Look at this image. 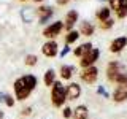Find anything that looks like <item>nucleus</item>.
<instances>
[{"mask_svg":"<svg viewBox=\"0 0 127 119\" xmlns=\"http://www.w3.org/2000/svg\"><path fill=\"white\" fill-rule=\"evenodd\" d=\"M111 26H113V21H111V19H106V21H103V24H102L103 29H108V27H111Z\"/></svg>","mask_w":127,"mask_h":119,"instance_id":"a878e982","label":"nucleus"},{"mask_svg":"<svg viewBox=\"0 0 127 119\" xmlns=\"http://www.w3.org/2000/svg\"><path fill=\"white\" fill-rule=\"evenodd\" d=\"M57 43L56 41H46L45 45H43L41 48V51H43V54L46 56V57H54L56 54H57Z\"/></svg>","mask_w":127,"mask_h":119,"instance_id":"1a4fd4ad","label":"nucleus"},{"mask_svg":"<svg viewBox=\"0 0 127 119\" xmlns=\"http://www.w3.org/2000/svg\"><path fill=\"white\" fill-rule=\"evenodd\" d=\"M121 6H124V8H127V0H121Z\"/></svg>","mask_w":127,"mask_h":119,"instance_id":"7c9ffc66","label":"nucleus"},{"mask_svg":"<svg viewBox=\"0 0 127 119\" xmlns=\"http://www.w3.org/2000/svg\"><path fill=\"white\" fill-rule=\"evenodd\" d=\"M26 63L27 65H35V63H37V56H27L26 57Z\"/></svg>","mask_w":127,"mask_h":119,"instance_id":"412c9836","label":"nucleus"},{"mask_svg":"<svg viewBox=\"0 0 127 119\" xmlns=\"http://www.w3.org/2000/svg\"><path fill=\"white\" fill-rule=\"evenodd\" d=\"M97 76H98V70L95 67H87V68L83 70L81 73V79L87 84H92V83L97 81Z\"/></svg>","mask_w":127,"mask_h":119,"instance_id":"39448f33","label":"nucleus"},{"mask_svg":"<svg viewBox=\"0 0 127 119\" xmlns=\"http://www.w3.org/2000/svg\"><path fill=\"white\" fill-rule=\"evenodd\" d=\"M38 79L33 75H26V76L19 78L14 81V94L18 100H26L27 97L30 95V92L35 89Z\"/></svg>","mask_w":127,"mask_h":119,"instance_id":"f257e3e1","label":"nucleus"},{"mask_svg":"<svg viewBox=\"0 0 127 119\" xmlns=\"http://www.w3.org/2000/svg\"><path fill=\"white\" fill-rule=\"evenodd\" d=\"M126 16H127V8H124V6H121V8H119V10H118V18H126Z\"/></svg>","mask_w":127,"mask_h":119,"instance_id":"5701e85b","label":"nucleus"},{"mask_svg":"<svg viewBox=\"0 0 127 119\" xmlns=\"http://www.w3.org/2000/svg\"><path fill=\"white\" fill-rule=\"evenodd\" d=\"M122 73V65L119 62H110L108 67H106V76H108L110 81H116V78Z\"/></svg>","mask_w":127,"mask_h":119,"instance_id":"20e7f679","label":"nucleus"},{"mask_svg":"<svg viewBox=\"0 0 127 119\" xmlns=\"http://www.w3.org/2000/svg\"><path fill=\"white\" fill-rule=\"evenodd\" d=\"M30 111H32V108H30V106H27V108H24V110H22V114H24V116H29Z\"/></svg>","mask_w":127,"mask_h":119,"instance_id":"bb28decb","label":"nucleus"},{"mask_svg":"<svg viewBox=\"0 0 127 119\" xmlns=\"http://www.w3.org/2000/svg\"><path fill=\"white\" fill-rule=\"evenodd\" d=\"M38 13H40V22H46L53 16V8L51 6H41V8H38Z\"/></svg>","mask_w":127,"mask_h":119,"instance_id":"f8f14e48","label":"nucleus"},{"mask_svg":"<svg viewBox=\"0 0 127 119\" xmlns=\"http://www.w3.org/2000/svg\"><path fill=\"white\" fill-rule=\"evenodd\" d=\"M76 19H78V13L76 11H70L67 14V19H65V27L67 29H71V26L76 22Z\"/></svg>","mask_w":127,"mask_h":119,"instance_id":"ddd939ff","label":"nucleus"},{"mask_svg":"<svg viewBox=\"0 0 127 119\" xmlns=\"http://www.w3.org/2000/svg\"><path fill=\"white\" fill-rule=\"evenodd\" d=\"M97 90H98V94H102V95H105V97H108V94H106V92H105V89H103V87H102V86H100V87H98V89H97Z\"/></svg>","mask_w":127,"mask_h":119,"instance_id":"cd10ccee","label":"nucleus"},{"mask_svg":"<svg viewBox=\"0 0 127 119\" xmlns=\"http://www.w3.org/2000/svg\"><path fill=\"white\" fill-rule=\"evenodd\" d=\"M22 2H24V0H22Z\"/></svg>","mask_w":127,"mask_h":119,"instance_id":"f704fd0d","label":"nucleus"},{"mask_svg":"<svg viewBox=\"0 0 127 119\" xmlns=\"http://www.w3.org/2000/svg\"><path fill=\"white\" fill-rule=\"evenodd\" d=\"M91 49H92V45H91V43H84V45L78 46L76 49H75V56H78V57H81L83 54H86L87 51H91Z\"/></svg>","mask_w":127,"mask_h":119,"instance_id":"dca6fc26","label":"nucleus"},{"mask_svg":"<svg viewBox=\"0 0 127 119\" xmlns=\"http://www.w3.org/2000/svg\"><path fill=\"white\" fill-rule=\"evenodd\" d=\"M64 118H65V119L71 118V108H68V106H67V108H64Z\"/></svg>","mask_w":127,"mask_h":119,"instance_id":"393cba45","label":"nucleus"},{"mask_svg":"<svg viewBox=\"0 0 127 119\" xmlns=\"http://www.w3.org/2000/svg\"><path fill=\"white\" fill-rule=\"evenodd\" d=\"M81 95V87L76 83H71L65 87V97L67 100H76V98Z\"/></svg>","mask_w":127,"mask_h":119,"instance_id":"423d86ee","label":"nucleus"},{"mask_svg":"<svg viewBox=\"0 0 127 119\" xmlns=\"http://www.w3.org/2000/svg\"><path fill=\"white\" fill-rule=\"evenodd\" d=\"M3 102H5L8 106H13V105H14V100H13V97H10V95H5V100H3Z\"/></svg>","mask_w":127,"mask_h":119,"instance_id":"b1692460","label":"nucleus"},{"mask_svg":"<svg viewBox=\"0 0 127 119\" xmlns=\"http://www.w3.org/2000/svg\"><path fill=\"white\" fill-rule=\"evenodd\" d=\"M68 51H70V48L67 46V48H64V49H62V53H61V54H62V56H65L67 53H68Z\"/></svg>","mask_w":127,"mask_h":119,"instance_id":"c85d7f7f","label":"nucleus"},{"mask_svg":"<svg viewBox=\"0 0 127 119\" xmlns=\"http://www.w3.org/2000/svg\"><path fill=\"white\" fill-rule=\"evenodd\" d=\"M78 37H79L78 32H75V30L68 32V35H67V45H70V43H75V41L78 40Z\"/></svg>","mask_w":127,"mask_h":119,"instance_id":"aec40b11","label":"nucleus"},{"mask_svg":"<svg viewBox=\"0 0 127 119\" xmlns=\"http://www.w3.org/2000/svg\"><path fill=\"white\" fill-rule=\"evenodd\" d=\"M5 100V94H0V102H3Z\"/></svg>","mask_w":127,"mask_h":119,"instance_id":"2f4dec72","label":"nucleus"},{"mask_svg":"<svg viewBox=\"0 0 127 119\" xmlns=\"http://www.w3.org/2000/svg\"><path fill=\"white\" fill-rule=\"evenodd\" d=\"M127 45V38L126 37H119L116 40H113L111 41V46H110V51L111 53H119V51H122V48Z\"/></svg>","mask_w":127,"mask_h":119,"instance_id":"9d476101","label":"nucleus"},{"mask_svg":"<svg viewBox=\"0 0 127 119\" xmlns=\"http://www.w3.org/2000/svg\"><path fill=\"white\" fill-rule=\"evenodd\" d=\"M62 27H64L62 22H54V24H51L49 27H46L45 32H43V35H45L46 38H54V37L59 35V32L62 30Z\"/></svg>","mask_w":127,"mask_h":119,"instance_id":"0eeeda50","label":"nucleus"},{"mask_svg":"<svg viewBox=\"0 0 127 119\" xmlns=\"http://www.w3.org/2000/svg\"><path fill=\"white\" fill-rule=\"evenodd\" d=\"M81 33H84V35H92L94 33V26L91 22H83L81 24Z\"/></svg>","mask_w":127,"mask_h":119,"instance_id":"a211bd4d","label":"nucleus"},{"mask_svg":"<svg viewBox=\"0 0 127 119\" xmlns=\"http://www.w3.org/2000/svg\"><path fill=\"white\" fill-rule=\"evenodd\" d=\"M97 18L100 19V21H106V19H110V8H102V10L97 13Z\"/></svg>","mask_w":127,"mask_h":119,"instance_id":"6ab92c4d","label":"nucleus"},{"mask_svg":"<svg viewBox=\"0 0 127 119\" xmlns=\"http://www.w3.org/2000/svg\"><path fill=\"white\" fill-rule=\"evenodd\" d=\"M73 71H75V68L71 65H64L62 68H61V76L64 79H70L71 75H73Z\"/></svg>","mask_w":127,"mask_h":119,"instance_id":"2eb2a0df","label":"nucleus"},{"mask_svg":"<svg viewBox=\"0 0 127 119\" xmlns=\"http://www.w3.org/2000/svg\"><path fill=\"white\" fill-rule=\"evenodd\" d=\"M67 2H70V0H57V3H59V5H65Z\"/></svg>","mask_w":127,"mask_h":119,"instance_id":"c756f323","label":"nucleus"},{"mask_svg":"<svg viewBox=\"0 0 127 119\" xmlns=\"http://www.w3.org/2000/svg\"><path fill=\"white\" fill-rule=\"evenodd\" d=\"M43 79H45V84L46 86H53L54 84V79H56V73H54V70H48L46 71V73H45V78H43Z\"/></svg>","mask_w":127,"mask_h":119,"instance_id":"f3484780","label":"nucleus"},{"mask_svg":"<svg viewBox=\"0 0 127 119\" xmlns=\"http://www.w3.org/2000/svg\"><path fill=\"white\" fill-rule=\"evenodd\" d=\"M51 100H53L54 106H62L65 103L67 97H65V86L61 83H54L53 84V90H51Z\"/></svg>","mask_w":127,"mask_h":119,"instance_id":"f03ea898","label":"nucleus"},{"mask_svg":"<svg viewBox=\"0 0 127 119\" xmlns=\"http://www.w3.org/2000/svg\"><path fill=\"white\" fill-rule=\"evenodd\" d=\"M113 98H114V102H124L127 100V83H122V84H119L116 87V90H114V94H113Z\"/></svg>","mask_w":127,"mask_h":119,"instance_id":"6e6552de","label":"nucleus"},{"mask_svg":"<svg viewBox=\"0 0 127 119\" xmlns=\"http://www.w3.org/2000/svg\"><path fill=\"white\" fill-rule=\"evenodd\" d=\"M98 56H100V51L92 48L91 51H87L86 54L81 56V60H79V65L83 67V68H87V67H92V63L98 59Z\"/></svg>","mask_w":127,"mask_h":119,"instance_id":"7ed1b4c3","label":"nucleus"},{"mask_svg":"<svg viewBox=\"0 0 127 119\" xmlns=\"http://www.w3.org/2000/svg\"><path fill=\"white\" fill-rule=\"evenodd\" d=\"M35 2H41V0H35Z\"/></svg>","mask_w":127,"mask_h":119,"instance_id":"72a5a7b5","label":"nucleus"},{"mask_svg":"<svg viewBox=\"0 0 127 119\" xmlns=\"http://www.w3.org/2000/svg\"><path fill=\"white\" fill-rule=\"evenodd\" d=\"M87 114H89L87 106L86 105H79V106H76V108L73 110L71 116H73V119H87Z\"/></svg>","mask_w":127,"mask_h":119,"instance_id":"9b49d317","label":"nucleus"},{"mask_svg":"<svg viewBox=\"0 0 127 119\" xmlns=\"http://www.w3.org/2000/svg\"><path fill=\"white\" fill-rule=\"evenodd\" d=\"M0 119H3V111H0Z\"/></svg>","mask_w":127,"mask_h":119,"instance_id":"473e14b6","label":"nucleus"},{"mask_svg":"<svg viewBox=\"0 0 127 119\" xmlns=\"http://www.w3.org/2000/svg\"><path fill=\"white\" fill-rule=\"evenodd\" d=\"M21 18L24 19V22H32L33 21V10L32 8H24L21 11Z\"/></svg>","mask_w":127,"mask_h":119,"instance_id":"4468645a","label":"nucleus"},{"mask_svg":"<svg viewBox=\"0 0 127 119\" xmlns=\"http://www.w3.org/2000/svg\"><path fill=\"white\" fill-rule=\"evenodd\" d=\"M110 6L118 11L119 8H121V0H110Z\"/></svg>","mask_w":127,"mask_h":119,"instance_id":"4be33fe9","label":"nucleus"}]
</instances>
